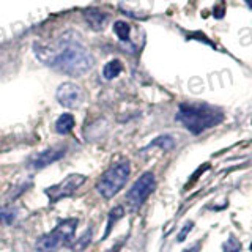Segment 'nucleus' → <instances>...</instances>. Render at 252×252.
I'll list each match as a JSON object with an SVG mask.
<instances>
[{
  "instance_id": "obj_14",
  "label": "nucleus",
  "mask_w": 252,
  "mask_h": 252,
  "mask_svg": "<svg viewBox=\"0 0 252 252\" xmlns=\"http://www.w3.org/2000/svg\"><path fill=\"white\" fill-rule=\"evenodd\" d=\"M173 145H175V142H173V137H170V136H159V137H156L152 142V144L148 145V148L150 147H161L164 150H170V148H173Z\"/></svg>"
},
{
  "instance_id": "obj_4",
  "label": "nucleus",
  "mask_w": 252,
  "mask_h": 252,
  "mask_svg": "<svg viewBox=\"0 0 252 252\" xmlns=\"http://www.w3.org/2000/svg\"><path fill=\"white\" fill-rule=\"evenodd\" d=\"M129 172H131L129 162L126 159L110 165L98 180V183H96L98 192L104 197V199H112V197L117 195L118 191L126 185Z\"/></svg>"
},
{
  "instance_id": "obj_12",
  "label": "nucleus",
  "mask_w": 252,
  "mask_h": 252,
  "mask_svg": "<svg viewBox=\"0 0 252 252\" xmlns=\"http://www.w3.org/2000/svg\"><path fill=\"white\" fill-rule=\"evenodd\" d=\"M122 63L120 60H110L109 63H106V66L102 68V76H104L107 81H110V79H115L118 74L122 73Z\"/></svg>"
},
{
  "instance_id": "obj_17",
  "label": "nucleus",
  "mask_w": 252,
  "mask_h": 252,
  "mask_svg": "<svg viewBox=\"0 0 252 252\" xmlns=\"http://www.w3.org/2000/svg\"><path fill=\"white\" fill-rule=\"evenodd\" d=\"M192 227H194V222H186V224H185V227L181 228V232L178 233L177 240H178V241H185V238L188 236V233L191 232V228H192Z\"/></svg>"
},
{
  "instance_id": "obj_7",
  "label": "nucleus",
  "mask_w": 252,
  "mask_h": 252,
  "mask_svg": "<svg viewBox=\"0 0 252 252\" xmlns=\"http://www.w3.org/2000/svg\"><path fill=\"white\" fill-rule=\"evenodd\" d=\"M55 98L63 107L66 109H77L84 101V92L82 89L74 82H63L59 85Z\"/></svg>"
},
{
  "instance_id": "obj_15",
  "label": "nucleus",
  "mask_w": 252,
  "mask_h": 252,
  "mask_svg": "<svg viewBox=\"0 0 252 252\" xmlns=\"http://www.w3.org/2000/svg\"><path fill=\"white\" fill-rule=\"evenodd\" d=\"M16 219V210L13 208H0V225H10Z\"/></svg>"
},
{
  "instance_id": "obj_9",
  "label": "nucleus",
  "mask_w": 252,
  "mask_h": 252,
  "mask_svg": "<svg viewBox=\"0 0 252 252\" xmlns=\"http://www.w3.org/2000/svg\"><path fill=\"white\" fill-rule=\"evenodd\" d=\"M84 18L87 21V24L93 29V30H102L107 22V14L102 13L99 10H94V8H90V10L84 11Z\"/></svg>"
},
{
  "instance_id": "obj_18",
  "label": "nucleus",
  "mask_w": 252,
  "mask_h": 252,
  "mask_svg": "<svg viewBox=\"0 0 252 252\" xmlns=\"http://www.w3.org/2000/svg\"><path fill=\"white\" fill-rule=\"evenodd\" d=\"M244 2H246V3H248V5H249L251 8H252V0H244Z\"/></svg>"
},
{
  "instance_id": "obj_1",
  "label": "nucleus",
  "mask_w": 252,
  "mask_h": 252,
  "mask_svg": "<svg viewBox=\"0 0 252 252\" xmlns=\"http://www.w3.org/2000/svg\"><path fill=\"white\" fill-rule=\"evenodd\" d=\"M33 52L39 62L60 73L79 77L93 68L94 59L90 51L74 38H60L54 44L33 43Z\"/></svg>"
},
{
  "instance_id": "obj_3",
  "label": "nucleus",
  "mask_w": 252,
  "mask_h": 252,
  "mask_svg": "<svg viewBox=\"0 0 252 252\" xmlns=\"http://www.w3.org/2000/svg\"><path fill=\"white\" fill-rule=\"evenodd\" d=\"M77 227V219H63L60 224L55 225L49 233L41 235L36 240L35 248L38 252H57L63 243H69L73 240Z\"/></svg>"
},
{
  "instance_id": "obj_8",
  "label": "nucleus",
  "mask_w": 252,
  "mask_h": 252,
  "mask_svg": "<svg viewBox=\"0 0 252 252\" xmlns=\"http://www.w3.org/2000/svg\"><path fill=\"white\" fill-rule=\"evenodd\" d=\"M66 153V147L65 145H60V147H51L44 150V152L38 153L35 156L30 158V165L33 169H43L47 167L49 164L55 162L60 158H63V155Z\"/></svg>"
},
{
  "instance_id": "obj_5",
  "label": "nucleus",
  "mask_w": 252,
  "mask_h": 252,
  "mask_svg": "<svg viewBox=\"0 0 252 252\" xmlns=\"http://www.w3.org/2000/svg\"><path fill=\"white\" fill-rule=\"evenodd\" d=\"M155 188H156L155 173L153 172L142 173L136 183L131 186L129 192L126 194V202H128V205L132 210H136L144 205V202L148 199L150 194L155 191Z\"/></svg>"
},
{
  "instance_id": "obj_13",
  "label": "nucleus",
  "mask_w": 252,
  "mask_h": 252,
  "mask_svg": "<svg viewBox=\"0 0 252 252\" xmlns=\"http://www.w3.org/2000/svg\"><path fill=\"white\" fill-rule=\"evenodd\" d=\"M114 32H115V35L118 36V39H120V41H125V43H128V41H129L131 27H129V24H128V22H125V21H117V22L114 24Z\"/></svg>"
},
{
  "instance_id": "obj_6",
  "label": "nucleus",
  "mask_w": 252,
  "mask_h": 252,
  "mask_svg": "<svg viewBox=\"0 0 252 252\" xmlns=\"http://www.w3.org/2000/svg\"><path fill=\"white\" fill-rule=\"evenodd\" d=\"M85 180H87L85 175H81V173H73V175H68L65 180H62L60 183L46 188L44 194L47 195L49 203L52 205L55 202L65 199V197L73 195L77 189L85 183Z\"/></svg>"
},
{
  "instance_id": "obj_16",
  "label": "nucleus",
  "mask_w": 252,
  "mask_h": 252,
  "mask_svg": "<svg viewBox=\"0 0 252 252\" xmlns=\"http://www.w3.org/2000/svg\"><path fill=\"white\" fill-rule=\"evenodd\" d=\"M241 251V243L236 240L235 235L228 236V240L224 243V252H240Z\"/></svg>"
},
{
  "instance_id": "obj_11",
  "label": "nucleus",
  "mask_w": 252,
  "mask_h": 252,
  "mask_svg": "<svg viewBox=\"0 0 252 252\" xmlns=\"http://www.w3.org/2000/svg\"><path fill=\"white\" fill-rule=\"evenodd\" d=\"M123 215H125V208L120 207V205H118V207H114L112 210H110V213H109V220H107V225H106V232H104V235H102V240L107 238V235L110 233V230H112V227L123 218Z\"/></svg>"
},
{
  "instance_id": "obj_10",
  "label": "nucleus",
  "mask_w": 252,
  "mask_h": 252,
  "mask_svg": "<svg viewBox=\"0 0 252 252\" xmlns=\"http://www.w3.org/2000/svg\"><path fill=\"white\" fill-rule=\"evenodd\" d=\"M73 128H74V117L71 114H62L57 118V122H55V131L62 134V136L69 134Z\"/></svg>"
},
{
  "instance_id": "obj_19",
  "label": "nucleus",
  "mask_w": 252,
  "mask_h": 252,
  "mask_svg": "<svg viewBox=\"0 0 252 252\" xmlns=\"http://www.w3.org/2000/svg\"><path fill=\"white\" fill-rule=\"evenodd\" d=\"M251 251H252V244H251Z\"/></svg>"
},
{
  "instance_id": "obj_2",
  "label": "nucleus",
  "mask_w": 252,
  "mask_h": 252,
  "mask_svg": "<svg viewBox=\"0 0 252 252\" xmlns=\"http://www.w3.org/2000/svg\"><path fill=\"white\" fill-rule=\"evenodd\" d=\"M175 118L189 132L197 136L218 126L224 120V114L220 109L207 102H181Z\"/></svg>"
}]
</instances>
